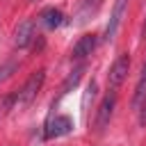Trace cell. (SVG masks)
Wrapping results in <instances>:
<instances>
[{
    "label": "cell",
    "mask_w": 146,
    "mask_h": 146,
    "mask_svg": "<svg viewBox=\"0 0 146 146\" xmlns=\"http://www.w3.org/2000/svg\"><path fill=\"white\" fill-rule=\"evenodd\" d=\"M43 80H46V71H43V68H39L36 73H32V75L27 78V82L21 87V91L14 94V105H18V107L30 105V103L39 96V91H41V87H43Z\"/></svg>",
    "instance_id": "cell-1"
},
{
    "label": "cell",
    "mask_w": 146,
    "mask_h": 146,
    "mask_svg": "<svg viewBox=\"0 0 146 146\" xmlns=\"http://www.w3.org/2000/svg\"><path fill=\"white\" fill-rule=\"evenodd\" d=\"M36 23L43 25V27H48V30H55V27H59V25L64 23V14H62L59 9H55V7H48V9H43V11L39 14Z\"/></svg>",
    "instance_id": "cell-8"
},
{
    "label": "cell",
    "mask_w": 146,
    "mask_h": 146,
    "mask_svg": "<svg viewBox=\"0 0 146 146\" xmlns=\"http://www.w3.org/2000/svg\"><path fill=\"white\" fill-rule=\"evenodd\" d=\"M141 39L146 41V18H144V25H141Z\"/></svg>",
    "instance_id": "cell-14"
},
{
    "label": "cell",
    "mask_w": 146,
    "mask_h": 146,
    "mask_svg": "<svg viewBox=\"0 0 146 146\" xmlns=\"http://www.w3.org/2000/svg\"><path fill=\"white\" fill-rule=\"evenodd\" d=\"M139 125H146V100L141 103V110H139Z\"/></svg>",
    "instance_id": "cell-13"
},
{
    "label": "cell",
    "mask_w": 146,
    "mask_h": 146,
    "mask_svg": "<svg viewBox=\"0 0 146 146\" xmlns=\"http://www.w3.org/2000/svg\"><path fill=\"white\" fill-rule=\"evenodd\" d=\"M16 68H18V62H14V59H11V62H5V64L0 66V82H5Z\"/></svg>",
    "instance_id": "cell-12"
},
{
    "label": "cell",
    "mask_w": 146,
    "mask_h": 146,
    "mask_svg": "<svg viewBox=\"0 0 146 146\" xmlns=\"http://www.w3.org/2000/svg\"><path fill=\"white\" fill-rule=\"evenodd\" d=\"M82 73H84V66H78V68H75V71H73V73H71V75L66 78V82L62 84V96H64V94H68V91H71V89H73V87H75V84L80 82Z\"/></svg>",
    "instance_id": "cell-11"
},
{
    "label": "cell",
    "mask_w": 146,
    "mask_h": 146,
    "mask_svg": "<svg viewBox=\"0 0 146 146\" xmlns=\"http://www.w3.org/2000/svg\"><path fill=\"white\" fill-rule=\"evenodd\" d=\"M146 98V64L141 66V75L137 80V87H135V94H132V105L137 107L141 100Z\"/></svg>",
    "instance_id": "cell-10"
},
{
    "label": "cell",
    "mask_w": 146,
    "mask_h": 146,
    "mask_svg": "<svg viewBox=\"0 0 146 146\" xmlns=\"http://www.w3.org/2000/svg\"><path fill=\"white\" fill-rule=\"evenodd\" d=\"M34 21L32 18H25L23 23H18V27H16V32H14V43L18 46V48H25V46H30V41L34 39Z\"/></svg>",
    "instance_id": "cell-7"
},
{
    "label": "cell",
    "mask_w": 146,
    "mask_h": 146,
    "mask_svg": "<svg viewBox=\"0 0 146 146\" xmlns=\"http://www.w3.org/2000/svg\"><path fill=\"white\" fill-rule=\"evenodd\" d=\"M71 128H73V121H71L68 116H64V114H55V116H50L48 123H46V139L64 137V135L71 132Z\"/></svg>",
    "instance_id": "cell-4"
},
{
    "label": "cell",
    "mask_w": 146,
    "mask_h": 146,
    "mask_svg": "<svg viewBox=\"0 0 146 146\" xmlns=\"http://www.w3.org/2000/svg\"><path fill=\"white\" fill-rule=\"evenodd\" d=\"M125 7H128V0H116L114 7H112V16H110V23L105 27V41H112L121 27V21H123V14H125Z\"/></svg>",
    "instance_id": "cell-5"
},
{
    "label": "cell",
    "mask_w": 146,
    "mask_h": 146,
    "mask_svg": "<svg viewBox=\"0 0 146 146\" xmlns=\"http://www.w3.org/2000/svg\"><path fill=\"white\" fill-rule=\"evenodd\" d=\"M114 107H116V91L110 89V91L105 94V98L100 100L98 112H96V121H94L96 132H103V130L110 125V119H112V114H114Z\"/></svg>",
    "instance_id": "cell-3"
},
{
    "label": "cell",
    "mask_w": 146,
    "mask_h": 146,
    "mask_svg": "<svg viewBox=\"0 0 146 146\" xmlns=\"http://www.w3.org/2000/svg\"><path fill=\"white\" fill-rule=\"evenodd\" d=\"M103 5V0H84L82 2V7L78 9V16H75V23H84V21H89L96 11H98V7Z\"/></svg>",
    "instance_id": "cell-9"
},
{
    "label": "cell",
    "mask_w": 146,
    "mask_h": 146,
    "mask_svg": "<svg viewBox=\"0 0 146 146\" xmlns=\"http://www.w3.org/2000/svg\"><path fill=\"white\" fill-rule=\"evenodd\" d=\"M96 43H98L96 34H82V36L78 39V43L73 46V50H71V57H73V59H84V57H89V55L94 52Z\"/></svg>",
    "instance_id": "cell-6"
},
{
    "label": "cell",
    "mask_w": 146,
    "mask_h": 146,
    "mask_svg": "<svg viewBox=\"0 0 146 146\" xmlns=\"http://www.w3.org/2000/svg\"><path fill=\"white\" fill-rule=\"evenodd\" d=\"M128 71H130V55L128 52H121L116 59H114V64L110 66V73H107V87L114 91L116 87H121L123 84V80L128 78Z\"/></svg>",
    "instance_id": "cell-2"
}]
</instances>
